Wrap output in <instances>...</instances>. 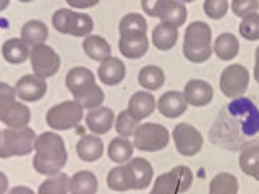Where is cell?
<instances>
[{
  "mask_svg": "<svg viewBox=\"0 0 259 194\" xmlns=\"http://www.w3.org/2000/svg\"><path fill=\"white\" fill-rule=\"evenodd\" d=\"M254 79L259 83V47L256 48V63H254Z\"/></svg>",
  "mask_w": 259,
  "mask_h": 194,
  "instance_id": "cell-46",
  "label": "cell"
},
{
  "mask_svg": "<svg viewBox=\"0 0 259 194\" xmlns=\"http://www.w3.org/2000/svg\"><path fill=\"white\" fill-rule=\"evenodd\" d=\"M186 16H188V12H186L183 2H180V0H167L159 15V20L160 23H170L178 28L185 24Z\"/></svg>",
  "mask_w": 259,
  "mask_h": 194,
  "instance_id": "cell-28",
  "label": "cell"
},
{
  "mask_svg": "<svg viewBox=\"0 0 259 194\" xmlns=\"http://www.w3.org/2000/svg\"><path fill=\"white\" fill-rule=\"evenodd\" d=\"M157 109L164 117L177 118L186 112V109H188V102H186L183 92L168 91L160 95V99L157 102Z\"/></svg>",
  "mask_w": 259,
  "mask_h": 194,
  "instance_id": "cell-13",
  "label": "cell"
},
{
  "mask_svg": "<svg viewBox=\"0 0 259 194\" xmlns=\"http://www.w3.org/2000/svg\"><path fill=\"white\" fill-rule=\"evenodd\" d=\"M49 37V29L46 26V23L39 20H29L23 24L21 28V39L28 45L34 47L39 44H44Z\"/></svg>",
  "mask_w": 259,
  "mask_h": 194,
  "instance_id": "cell-24",
  "label": "cell"
},
{
  "mask_svg": "<svg viewBox=\"0 0 259 194\" xmlns=\"http://www.w3.org/2000/svg\"><path fill=\"white\" fill-rule=\"evenodd\" d=\"M209 194H238V180L232 173H219L209 184Z\"/></svg>",
  "mask_w": 259,
  "mask_h": 194,
  "instance_id": "cell-33",
  "label": "cell"
},
{
  "mask_svg": "<svg viewBox=\"0 0 259 194\" xmlns=\"http://www.w3.org/2000/svg\"><path fill=\"white\" fill-rule=\"evenodd\" d=\"M65 83H67L68 91L75 95L81 91H84V89L91 84H94L96 76H94V73L86 67H75L68 71Z\"/></svg>",
  "mask_w": 259,
  "mask_h": 194,
  "instance_id": "cell-19",
  "label": "cell"
},
{
  "mask_svg": "<svg viewBox=\"0 0 259 194\" xmlns=\"http://www.w3.org/2000/svg\"><path fill=\"white\" fill-rule=\"evenodd\" d=\"M180 2H183V4H186V2H194V0H180Z\"/></svg>",
  "mask_w": 259,
  "mask_h": 194,
  "instance_id": "cell-49",
  "label": "cell"
},
{
  "mask_svg": "<svg viewBox=\"0 0 259 194\" xmlns=\"http://www.w3.org/2000/svg\"><path fill=\"white\" fill-rule=\"evenodd\" d=\"M37 136L29 126L7 128L0 134V159L23 157L34 151Z\"/></svg>",
  "mask_w": 259,
  "mask_h": 194,
  "instance_id": "cell-3",
  "label": "cell"
},
{
  "mask_svg": "<svg viewBox=\"0 0 259 194\" xmlns=\"http://www.w3.org/2000/svg\"><path fill=\"white\" fill-rule=\"evenodd\" d=\"M84 117V109L76 101H65L49 109L46 121L47 125L57 131H65L78 126Z\"/></svg>",
  "mask_w": 259,
  "mask_h": 194,
  "instance_id": "cell-6",
  "label": "cell"
},
{
  "mask_svg": "<svg viewBox=\"0 0 259 194\" xmlns=\"http://www.w3.org/2000/svg\"><path fill=\"white\" fill-rule=\"evenodd\" d=\"M8 194H34V191L26 188V186H16V188H12L8 191Z\"/></svg>",
  "mask_w": 259,
  "mask_h": 194,
  "instance_id": "cell-44",
  "label": "cell"
},
{
  "mask_svg": "<svg viewBox=\"0 0 259 194\" xmlns=\"http://www.w3.org/2000/svg\"><path fill=\"white\" fill-rule=\"evenodd\" d=\"M232 10L233 13L240 16V18H245L253 13H257L259 10V0H233L232 2Z\"/></svg>",
  "mask_w": 259,
  "mask_h": 194,
  "instance_id": "cell-40",
  "label": "cell"
},
{
  "mask_svg": "<svg viewBox=\"0 0 259 194\" xmlns=\"http://www.w3.org/2000/svg\"><path fill=\"white\" fill-rule=\"evenodd\" d=\"M133 173L126 164L112 168L107 175V186L112 191H128L133 189Z\"/></svg>",
  "mask_w": 259,
  "mask_h": 194,
  "instance_id": "cell-27",
  "label": "cell"
},
{
  "mask_svg": "<svg viewBox=\"0 0 259 194\" xmlns=\"http://www.w3.org/2000/svg\"><path fill=\"white\" fill-rule=\"evenodd\" d=\"M15 92H16V97L24 102H36L46 95L47 83L44 78H40L32 73V75H26L21 79H18V83L15 84Z\"/></svg>",
  "mask_w": 259,
  "mask_h": 194,
  "instance_id": "cell-11",
  "label": "cell"
},
{
  "mask_svg": "<svg viewBox=\"0 0 259 194\" xmlns=\"http://www.w3.org/2000/svg\"><path fill=\"white\" fill-rule=\"evenodd\" d=\"M126 165L130 167L133 173V189H144L151 184L154 168L151 165V162H148L143 157H136L126 162Z\"/></svg>",
  "mask_w": 259,
  "mask_h": 194,
  "instance_id": "cell-17",
  "label": "cell"
},
{
  "mask_svg": "<svg viewBox=\"0 0 259 194\" xmlns=\"http://www.w3.org/2000/svg\"><path fill=\"white\" fill-rule=\"evenodd\" d=\"M167 0H141V7L146 15L154 16V18H159V15L164 8Z\"/></svg>",
  "mask_w": 259,
  "mask_h": 194,
  "instance_id": "cell-42",
  "label": "cell"
},
{
  "mask_svg": "<svg viewBox=\"0 0 259 194\" xmlns=\"http://www.w3.org/2000/svg\"><path fill=\"white\" fill-rule=\"evenodd\" d=\"M178 40V28L170 23H160L152 31V44L159 51H170Z\"/></svg>",
  "mask_w": 259,
  "mask_h": 194,
  "instance_id": "cell-21",
  "label": "cell"
},
{
  "mask_svg": "<svg viewBox=\"0 0 259 194\" xmlns=\"http://www.w3.org/2000/svg\"><path fill=\"white\" fill-rule=\"evenodd\" d=\"M31 67L34 75L40 78H51L54 76L60 68V57L52 47H49L46 44H39L31 48L29 54Z\"/></svg>",
  "mask_w": 259,
  "mask_h": 194,
  "instance_id": "cell-8",
  "label": "cell"
},
{
  "mask_svg": "<svg viewBox=\"0 0 259 194\" xmlns=\"http://www.w3.org/2000/svg\"><path fill=\"white\" fill-rule=\"evenodd\" d=\"M174 142L177 151L185 157H193L202 149V134L190 123H178L174 128Z\"/></svg>",
  "mask_w": 259,
  "mask_h": 194,
  "instance_id": "cell-10",
  "label": "cell"
},
{
  "mask_svg": "<svg viewBox=\"0 0 259 194\" xmlns=\"http://www.w3.org/2000/svg\"><path fill=\"white\" fill-rule=\"evenodd\" d=\"M0 134H2V131H0Z\"/></svg>",
  "mask_w": 259,
  "mask_h": 194,
  "instance_id": "cell-50",
  "label": "cell"
},
{
  "mask_svg": "<svg viewBox=\"0 0 259 194\" xmlns=\"http://www.w3.org/2000/svg\"><path fill=\"white\" fill-rule=\"evenodd\" d=\"M29 45L24 42V40L20 37H13V39H8L7 42L2 47V55L4 59L8 63H13V65H18L23 63L26 59H29Z\"/></svg>",
  "mask_w": 259,
  "mask_h": 194,
  "instance_id": "cell-25",
  "label": "cell"
},
{
  "mask_svg": "<svg viewBox=\"0 0 259 194\" xmlns=\"http://www.w3.org/2000/svg\"><path fill=\"white\" fill-rule=\"evenodd\" d=\"M133 151H135V144L130 141L128 137L118 136V137H115V139L110 141L107 154H109V159L112 162H115V164H118V165H123V164H126V162H130V159H132Z\"/></svg>",
  "mask_w": 259,
  "mask_h": 194,
  "instance_id": "cell-26",
  "label": "cell"
},
{
  "mask_svg": "<svg viewBox=\"0 0 259 194\" xmlns=\"http://www.w3.org/2000/svg\"><path fill=\"white\" fill-rule=\"evenodd\" d=\"M73 97H75L73 101H76L81 105V107L86 109V110H93V109L101 107L104 99H105V97H104V91L96 83L91 84L89 87H86L84 91L75 94Z\"/></svg>",
  "mask_w": 259,
  "mask_h": 194,
  "instance_id": "cell-32",
  "label": "cell"
},
{
  "mask_svg": "<svg viewBox=\"0 0 259 194\" xmlns=\"http://www.w3.org/2000/svg\"><path fill=\"white\" fill-rule=\"evenodd\" d=\"M175 176H177V181H178V192H185L191 188L193 184V172L188 167H175L174 168Z\"/></svg>",
  "mask_w": 259,
  "mask_h": 194,
  "instance_id": "cell-41",
  "label": "cell"
},
{
  "mask_svg": "<svg viewBox=\"0 0 259 194\" xmlns=\"http://www.w3.org/2000/svg\"><path fill=\"white\" fill-rule=\"evenodd\" d=\"M140 121H141V120L135 118L128 110H123V112H120V113H118V117H117L115 129H117V133H118L120 136H123V137L135 136L136 129L140 128V125H141Z\"/></svg>",
  "mask_w": 259,
  "mask_h": 194,
  "instance_id": "cell-36",
  "label": "cell"
},
{
  "mask_svg": "<svg viewBox=\"0 0 259 194\" xmlns=\"http://www.w3.org/2000/svg\"><path fill=\"white\" fill-rule=\"evenodd\" d=\"M120 37H133L146 34L148 31V23H146L144 16L140 13H128L121 18L118 24Z\"/></svg>",
  "mask_w": 259,
  "mask_h": 194,
  "instance_id": "cell-29",
  "label": "cell"
},
{
  "mask_svg": "<svg viewBox=\"0 0 259 194\" xmlns=\"http://www.w3.org/2000/svg\"><path fill=\"white\" fill-rule=\"evenodd\" d=\"M34 151L36 154L32 159V167L40 175H57L67 164L68 154L65 149V142L62 136L57 133L46 131L39 134L34 144Z\"/></svg>",
  "mask_w": 259,
  "mask_h": 194,
  "instance_id": "cell-1",
  "label": "cell"
},
{
  "mask_svg": "<svg viewBox=\"0 0 259 194\" xmlns=\"http://www.w3.org/2000/svg\"><path fill=\"white\" fill-rule=\"evenodd\" d=\"M115 121L113 110L109 107H97L86 113V126L94 134H105L110 131V128Z\"/></svg>",
  "mask_w": 259,
  "mask_h": 194,
  "instance_id": "cell-14",
  "label": "cell"
},
{
  "mask_svg": "<svg viewBox=\"0 0 259 194\" xmlns=\"http://www.w3.org/2000/svg\"><path fill=\"white\" fill-rule=\"evenodd\" d=\"M8 4H10V0H0V12H4L8 7Z\"/></svg>",
  "mask_w": 259,
  "mask_h": 194,
  "instance_id": "cell-47",
  "label": "cell"
},
{
  "mask_svg": "<svg viewBox=\"0 0 259 194\" xmlns=\"http://www.w3.org/2000/svg\"><path fill=\"white\" fill-rule=\"evenodd\" d=\"M138 81L148 91H157L165 83V73L156 65H148V67L141 68L140 75H138Z\"/></svg>",
  "mask_w": 259,
  "mask_h": 194,
  "instance_id": "cell-31",
  "label": "cell"
},
{
  "mask_svg": "<svg viewBox=\"0 0 259 194\" xmlns=\"http://www.w3.org/2000/svg\"><path fill=\"white\" fill-rule=\"evenodd\" d=\"M31 110L23 102L16 101L15 87L0 81V121L8 128L28 126Z\"/></svg>",
  "mask_w": 259,
  "mask_h": 194,
  "instance_id": "cell-4",
  "label": "cell"
},
{
  "mask_svg": "<svg viewBox=\"0 0 259 194\" xmlns=\"http://www.w3.org/2000/svg\"><path fill=\"white\" fill-rule=\"evenodd\" d=\"M240 34L246 40H259V13H253L241 18Z\"/></svg>",
  "mask_w": 259,
  "mask_h": 194,
  "instance_id": "cell-38",
  "label": "cell"
},
{
  "mask_svg": "<svg viewBox=\"0 0 259 194\" xmlns=\"http://www.w3.org/2000/svg\"><path fill=\"white\" fill-rule=\"evenodd\" d=\"M83 51L89 59H93L96 62H101V63L112 57L110 55L112 51H110L109 42L102 36H96V34H89L84 37Z\"/></svg>",
  "mask_w": 259,
  "mask_h": 194,
  "instance_id": "cell-22",
  "label": "cell"
},
{
  "mask_svg": "<svg viewBox=\"0 0 259 194\" xmlns=\"http://www.w3.org/2000/svg\"><path fill=\"white\" fill-rule=\"evenodd\" d=\"M76 154L83 162H96L104 154V142L99 136L86 134L76 144Z\"/></svg>",
  "mask_w": 259,
  "mask_h": 194,
  "instance_id": "cell-18",
  "label": "cell"
},
{
  "mask_svg": "<svg viewBox=\"0 0 259 194\" xmlns=\"http://www.w3.org/2000/svg\"><path fill=\"white\" fill-rule=\"evenodd\" d=\"M178 192V181L174 170L160 175L156 183H154V188L149 194H177Z\"/></svg>",
  "mask_w": 259,
  "mask_h": 194,
  "instance_id": "cell-37",
  "label": "cell"
},
{
  "mask_svg": "<svg viewBox=\"0 0 259 194\" xmlns=\"http://www.w3.org/2000/svg\"><path fill=\"white\" fill-rule=\"evenodd\" d=\"M70 192V176L65 173H57L49 176L39 186L37 194H68Z\"/></svg>",
  "mask_w": 259,
  "mask_h": 194,
  "instance_id": "cell-34",
  "label": "cell"
},
{
  "mask_svg": "<svg viewBox=\"0 0 259 194\" xmlns=\"http://www.w3.org/2000/svg\"><path fill=\"white\" fill-rule=\"evenodd\" d=\"M67 4L73 8H91L99 4V0H67Z\"/></svg>",
  "mask_w": 259,
  "mask_h": 194,
  "instance_id": "cell-43",
  "label": "cell"
},
{
  "mask_svg": "<svg viewBox=\"0 0 259 194\" xmlns=\"http://www.w3.org/2000/svg\"><path fill=\"white\" fill-rule=\"evenodd\" d=\"M212 51L221 60H232L240 52V42L237 36H233L232 32H222L221 36L215 37Z\"/></svg>",
  "mask_w": 259,
  "mask_h": 194,
  "instance_id": "cell-23",
  "label": "cell"
},
{
  "mask_svg": "<svg viewBox=\"0 0 259 194\" xmlns=\"http://www.w3.org/2000/svg\"><path fill=\"white\" fill-rule=\"evenodd\" d=\"M249 84V71L243 65L233 63L227 67L221 75V91L225 97H240L246 92Z\"/></svg>",
  "mask_w": 259,
  "mask_h": 194,
  "instance_id": "cell-9",
  "label": "cell"
},
{
  "mask_svg": "<svg viewBox=\"0 0 259 194\" xmlns=\"http://www.w3.org/2000/svg\"><path fill=\"white\" fill-rule=\"evenodd\" d=\"M97 178L93 172H78L70 178V194H96Z\"/></svg>",
  "mask_w": 259,
  "mask_h": 194,
  "instance_id": "cell-30",
  "label": "cell"
},
{
  "mask_svg": "<svg viewBox=\"0 0 259 194\" xmlns=\"http://www.w3.org/2000/svg\"><path fill=\"white\" fill-rule=\"evenodd\" d=\"M183 95L188 105L193 107H204L214 99V89L207 81L202 79H191L185 84Z\"/></svg>",
  "mask_w": 259,
  "mask_h": 194,
  "instance_id": "cell-12",
  "label": "cell"
},
{
  "mask_svg": "<svg viewBox=\"0 0 259 194\" xmlns=\"http://www.w3.org/2000/svg\"><path fill=\"white\" fill-rule=\"evenodd\" d=\"M126 110L132 113L135 118L144 120L149 115H152V112L156 110V99H154V95L148 91L135 92L132 97H130Z\"/></svg>",
  "mask_w": 259,
  "mask_h": 194,
  "instance_id": "cell-16",
  "label": "cell"
},
{
  "mask_svg": "<svg viewBox=\"0 0 259 194\" xmlns=\"http://www.w3.org/2000/svg\"><path fill=\"white\" fill-rule=\"evenodd\" d=\"M18 2H23V4H28V2H32V0H18Z\"/></svg>",
  "mask_w": 259,
  "mask_h": 194,
  "instance_id": "cell-48",
  "label": "cell"
},
{
  "mask_svg": "<svg viewBox=\"0 0 259 194\" xmlns=\"http://www.w3.org/2000/svg\"><path fill=\"white\" fill-rule=\"evenodd\" d=\"M8 191V178L0 172V194H5Z\"/></svg>",
  "mask_w": 259,
  "mask_h": 194,
  "instance_id": "cell-45",
  "label": "cell"
},
{
  "mask_svg": "<svg viewBox=\"0 0 259 194\" xmlns=\"http://www.w3.org/2000/svg\"><path fill=\"white\" fill-rule=\"evenodd\" d=\"M212 31L204 21H193L185 31L183 54L193 63H204L212 55Z\"/></svg>",
  "mask_w": 259,
  "mask_h": 194,
  "instance_id": "cell-2",
  "label": "cell"
},
{
  "mask_svg": "<svg viewBox=\"0 0 259 194\" xmlns=\"http://www.w3.org/2000/svg\"><path fill=\"white\" fill-rule=\"evenodd\" d=\"M229 12V0H204V13L210 20H222Z\"/></svg>",
  "mask_w": 259,
  "mask_h": 194,
  "instance_id": "cell-39",
  "label": "cell"
},
{
  "mask_svg": "<svg viewBox=\"0 0 259 194\" xmlns=\"http://www.w3.org/2000/svg\"><path fill=\"white\" fill-rule=\"evenodd\" d=\"M125 75H126L125 63L120 59H115V57H110V59L104 60L99 65V70H97V76L107 86L120 84L125 79Z\"/></svg>",
  "mask_w": 259,
  "mask_h": 194,
  "instance_id": "cell-15",
  "label": "cell"
},
{
  "mask_svg": "<svg viewBox=\"0 0 259 194\" xmlns=\"http://www.w3.org/2000/svg\"><path fill=\"white\" fill-rule=\"evenodd\" d=\"M54 28L62 34H71L76 37H86L93 32V18L86 13L73 12L70 8H60L52 16Z\"/></svg>",
  "mask_w": 259,
  "mask_h": 194,
  "instance_id": "cell-5",
  "label": "cell"
},
{
  "mask_svg": "<svg viewBox=\"0 0 259 194\" xmlns=\"http://www.w3.org/2000/svg\"><path fill=\"white\" fill-rule=\"evenodd\" d=\"M120 52L126 59H141V57L148 52L149 48V39L146 34L141 36H133V37H120L118 40Z\"/></svg>",
  "mask_w": 259,
  "mask_h": 194,
  "instance_id": "cell-20",
  "label": "cell"
},
{
  "mask_svg": "<svg viewBox=\"0 0 259 194\" xmlns=\"http://www.w3.org/2000/svg\"><path fill=\"white\" fill-rule=\"evenodd\" d=\"M240 168L259 181V146H251L240 156Z\"/></svg>",
  "mask_w": 259,
  "mask_h": 194,
  "instance_id": "cell-35",
  "label": "cell"
},
{
  "mask_svg": "<svg viewBox=\"0 0 259 194\" xmlns=\"http://www.w3.org/2000/svg\"><path fill=\"white\" fill-rule=\"evenodd\" d=\"M170 141V133L159 123H141L133 136L136 149L146 152H157L165 149Z\"/></svg>",
  "mask_w": 259,
  "mask_h": 194,
  "instance_id": "cell-7",
  "label": "cell"
}]
</instances>
